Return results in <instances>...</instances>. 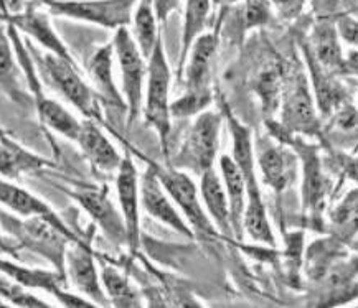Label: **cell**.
Wrapping results in <instances>:
<instances>
[{"instance_id":"42","label":"cell","mask_w":358,"mask_h":308,"mask_svg":"<svg viewBox=\"0 0 358 308\" xmlns=\"http://www.w3.org/2000/svg\"><path fill=\"white\" fill-rule=\"evenodd\" d=\"M55 2H58V0H27V6L36 7V8H43V7L48 8Z\"/></svg>"},{"instance_id":"43","label":"cell","mask_w":358,"mask_h":308,"mask_svg":"<svg viewBox=\"0 0 358 308\" xmlns=\"http://www.w3.org/2000/svg\"><path fill=\"white\" fill-rule=\"evenodd\" d=\"M0 251L6 252V254H13V256H17L15 252H13L15 249H13V247H12L10 244H8V242L6 241V239L2 237V234H0Z\"/></svg>"},{"instance_id":"17","label":"cell","mask_w":358,"mask_h":308,"mask_svg":"<svg viewBox=\"0 0 358 308\" xmlns=\"http://www.w3.org/2000/svg\"><path fill=\"white\" fill-rule=\"evenodd\" d=\"M0 205L6 206L12 213H15L22 218H43L48 223H52L55 228H58L63 234H66L73 242L86 241L85 237L78 236L71 231V228L65 223V219L50 206L47 201L41 200L40 196L25 190V188L15 185L7 178H0Z\"/></svg>"},{"instance_id":"4","label":"cell","mask_w":358,"mask_h":308,"mask_svg":"<svg viewBox=\"0 0 358 308\" xmlns=\"http://www.w3.org/2000/svg\"><path fill=\"white\" fill-rule=\"evenodd\" d=\"M281 122H274L279 131L291 135H309L324 142V131L320 116L312 94L309 80L301 68H294L291 75H286L282 85Z\"/></svg>"},{"instance_id":"45","label":"cell","mask_w":358,"mask_h":308,"mask_svg":"<svg viewBox=\"0 0 358 308\" xmlns=\"http://www.w3.org/2000/svg\"><path fill=\"white\" fill-rule=\"evenodd\" d=\"M6 139H8V134L6 131H3L2 127H0V140H6Z\"/></svg>"},{"instance_id":"22","label":"cell","mask_w":358,"mask_h":308,"mask_svg":"<svg viewBox=\"0 0 358 308\" xmlns=\"http://www.w3.org/2000/svg\"><path fill=\"white\" fill-rule=\"evenodd\" d=\"M40 85V75L27 80V87H29L31 99H34V105L36 108V114H38L41 124L47 126L50 131L57 132L58 135L75 142L78 134H80L81 121L75 114L68 111L65 105L45 94L43 86Z\"/></svg>"},{"instance_id":"18","label":"cell","mask_w":358,"mask_h":308,"mask_svg":"<svg viewBox=\"0 0 358 308\" xmlns=\"http://www.w3.org/2000/svg\"><path fill=\"white\" fill-rule=\"evenodd\" d=\"M0 17H2V20L6 22V24L13 25L20 34H24L25 36H29L30 40L36 41V43L47 50L48 53H53L59 58H65L68 61L76 63L70 48L66 47V43L62 40V36H59L57 34V30L53 29L50 15L43 10V8L27 6L24 12Z\"/></svg>"},{"instance_id":"21","label":"cell","mask_w":358,"mask_h":308,"mask_svg":"<svg viewBox=\"0 0 358 308\" xmlns=\"http://www.w3.org/2000/svg\"><path fill=\"white\" fill-rule=\"evenodd\" d=\"M88 73L91 86L98 94L101 104L117 111L127 112L126 101L114 80V47L113 40L109 43L101 45L91 54L88 63Z\"/></svg>"},{"instance_id":"5","label":"cell","mask_w":358,"mask_h":308,"mask_svg":"<svg viewBox=\"0 0 358 308\" xmlns=\"http://www.w3.org/2000/svg\"><path fill=\"white\" fill-rule=\"evenodd\" d=\"M124 147L131 150V154L139 155L141 159H144L147 163L152 165L155 175H157L160 185L164 186V190L167 191V195L171 196L173 205L177 206L183 218L187 219L188 226L192 228L195 237H205L212 239L218 236L217 228L212 223V219L208 218L206 211L201 205L200 196H199V186L194 182V178L190 177V173L183 172V170L173 168L171 165H159L154 160L145 159L141 152H137L131 144H127L126 140H122Z\"/></svg>"},{"instance_id":"37","label":"cell","mask_w":358,"mask_h":308,"mask_svg":"<svg viewBox=\"0 0 358 308\" xmlns=\"http://www.w3.org/2000/svg\"><path fill=\"white\" fill-rule=\"evenodd\" d=\"M355 218H357V190L355 188H352L341 203L335 206L332 214H330V219H332V223L337 224V226L355 229Z\"/></svg>"},{"instance_id":"48","label":"cell","mask_w":358,"mask_h":308,"mask_svg":"<svg viewBox=\"0 0 358 308\" xmlns=\"http://www.w3.org/2000/svg\"><path fill=\"white\" fill-rule=\"evenodd\" d=\"M212 2L215 3V6H218V0H212Z\"/></svg>"},{"instance_id":"36","label":"cell","mask_w":358,"mask_h":308,"mask_svg":"<svg viewBox=\"0 0 358 308\" xmlns=\"http://www.w3.org/2000/svg\"><path fill=\"white\" fill-rule=\"evenodd\" d=\"M273 17V3L271 0H245L243 18H245V29H263L271 22Z\"/></svg>"},{"instance_id":"44","label":"cell","mask_w":358,"mask_h":308,"mask_svg":"<svg viewBox=\"0 0 358 308\" xmlns=\"http://www.w3.org/2000/svg\"><path fill=\"white\" fill-rule=\"evenodd\" d=\"M238 2H245V0H218V3H222V6H233Z\"/></svg>"},{"instance_id":"2","label":"cell","mask_w":358,"mask_h":308,"mask_svg":"<svg viewBox=\"0 0 358 308\" xmlns=\"http://www.w3.org/2000/svg\"><path fill=\"white\" fill-rule=\"evenodd\" d=\"M171 86L172 70L165 54L162 36H160L152 53L147 58V80L141 114L144 116L147 126L152 127L157 134L160 150L167 160L172 155Z\"/></svg>"},{"instance_id":"30","label":"cell","mask_w":358,"mask_h":308,"mask_svg":"<svg viewBox=\"0 0 358 308\" xmlns=\"http://www.w3.org/2000/svg\"><path fill=\"white\" fill-rule=\"evenodd\" d=\"M99 275L109 305L119 308L142 307L144 300H142L141 292L132 285L129 277L121 269L106 262V264H101Z\"/></svg>"},{"instance_id":"19","label":"cell","mask_w":358,"mask_h":308,"mask_svg":"<svg viewBox=\"0 0 358 308\" xmlns=\"http://www.w3.org/2000/svg\"><path fill=\"white\" fill-rule=\"evenodd\" d=\"M218 43V30H213L203 31L190 45L182 73L178 76L187 91L212 87L213 59L217 54Z\"/></svg>"},{"instance_id":"46","label":"cell","mask_w":358,"mask_h":308,"mask_svg":"<svg viewBox=\"0 0 358 308\" xmlns=\"http://www.w3.org/2000/svg\"><path fill=\"white\" fill-rule=\"evenodd\" d=\"M3 13H6V8H3V2L0 0V15H3Z\"/></svg>"},{"instance_id":"14","label":"cell","mask_w":358,"mask_h":308,"mask_svg":"<svg viewBox=\"0 0 358 308\" xmlns=\"http://www.w3.org/2000/svg\"><path fill=\"white\" fill-rule=\"evenodd\" d=\"M65 277L81 297L88 298L96 307H109V300L101 284L91 242H70L65 256Z\"/></svg>"},{"instance_id":"6","label":"cell","mask_w":358,"mask_h":308,"mask_svg":"<svg viewBox=\"0 0 358 308\" xmlns=\"http://www.w3.org/2000/svg\"><path fill=\"white\" fill-rule=\"evenodd\" d=\"M41 71L53 91L66 99L85 119L104 124L103 104L93 86L78 71V63H71L53 53H43L40 58Z\"/></svg>"},{"instance_id":"11","label":"cell","mask_w":358,"mask_h":308,"mask_svg":"<svg viewBox=\"0 0 358 308\" xmlns=\"http://www.w3.org/2000/svg\"><path fill=\"white\" fill-rule=\"evenodd\" d=\"M71 185L73 188H66L65 193L90 214L104 236L116 246L126 244V226L121 213L109 198L108 186L86 185L80 182H73Z\"/></svg>"},{"instance_id":"34","label":"cell","mask_w":358,"mask_h":308,"mask_svg":"<svg viewBox=\"0 0 358 308\" xmlns=\"http://www.w3.org/2000/svg\"><path fill=\"white\" fill-rule=\"evenodd\" d=\"M213 103V89H192L183 93L180 98L171 103L172 119H188L199 116L200 112L210 109Z\"/></svg>"},{"instance_id":"28","label":"cell","mask_w":358,"mask_h":308,"mask_svg":"<svg viewBox=\"0 0 358 308\" xmlns=\"http://www.w3.org/2000/svg\"><path fill=\"white\" fill-rule=\"evenodd\" d=\"M220 177H222L224 193H227L229 205V221H231L233 237L243 239V214L246 208V185L245 178L231 155H222L218 160Z\"/></svg>"},{"instance_id":"40","label":"cell","mask_w":358,"mask_h":308,"mask_svg":"<svg viewBox=\"0 0 358 308\" xmlns=\"http://www.w3.org/2000/svg\"><path fill=\"white\" fill-rule=\"evenodd\" d=\"M178 6H180V0H154L155 15H157L159 24L167 22V18L171 17L172 12L177 10Z\"/></svg>"},{"instance_id":"13","label":"cell","mask_w":358,"mask_h":308,"mask_svg":"<svg viewBox=\"0 0 358 308\" xmlns=\"http://www.w3.org/2000/svg\"><path fill=\"white\" fill-rule=\"evenodd\" d=\"M139 177L134 159L126 147V154L122 155L121 165L116 172V191L122 221L126 226V246L129 247L131 254H137L142 237Z\"/></svg>"},{"instance_id":"9","label":"cell","mask_w":358,"mask_h":308,"mask_svg":"<svg viewBox=\"0 0 358 308\" xmlns=\"http://www.w3.org/2000/svg\"><path fill=\"white\" fill-rule=\"evenodd\" d=\"M114 59L121 71V93L127 108V129L141 116L147 80V58L141 53L129 29L116 30L113 38Z\"/></svg>"},{"instance_id":"3","label":"cell","mask_w":358,"mask_h":308,"mask_svg":"<svg viewBox=\"0 0 358 308\" xmlns=\"http://www.w3.org/2000/svg\"><path fill=\"white\" fill-rule=\"evenodd\" d=\"M223 122L222 111L206 109L195 116L192 126L185 132L182 145L176 154L171 155L167 165L196 175L212 168L218 157Z\"/></svg>"},{"instance_id":"20","label":"cell","mask_w":358,"mask_h":308,"mask_svg":"<svg viewBox=\"0 0 358 308\" xmlns=\"http://www.w3.org/2000/svg\"><path fill=\"white\" fill-rule=\"evenodd\" d=\"M83 157L88 160L91 168L101 175H113L121 165L122 155L119 154L108 135L101 131L99 124L90 119L81 121L80 134L76 137Z\"/></svg>"},{"instance_id":"41","label":"cell","mask_w":358,"mask_h":308,"mask_svg":"<svg viewBox=\"0 0 358 308\" xmlns=\"http://www.w3.org/2000/svg\"><path fill=\"white\" fill-rule=\"evenodd\" d=\"M6 13L3 15H13V13H20L27 8V0H2Z\"/></svg>"},{"instance_id":"24","label":"cell","mask_w":358,"mask_h":308,"mask_svg":"<svg viewBox=\"0 0 358 308\" xmlns=\"http://www.w3.org/2000/svg\"><path fill=\"white\" fill-rule=\"evenodd\" d=\"M0 91L18 105L34 104L2 17H0Z\"/></svg>"},{"instance_id":"29","label":"cell","mask_w":358,"mask_h":308,"mask_svg":"<svg viewBox=\"0 0 358 308\" xmlns=\"http://www.w3.org/2000/svg\"><path fill=\"white\" fill-rule=\"evenodd\" d=\"M286 68L279 59H269L261 70L256 73L252 80V89L263 104V111L268 116H273L279 111V101H281Z\"/></svg>"},{"instance_id":"39","label":"cell","mask_w":358,"mask_h":308,"mask_svg":"<svg viewBox=\"0 0 358 308\" xmlns=\"http://www.w3.org/2000/svg\"><path fill=\"white\" fill-rule=\"evenodd\" d=\"M335 29H337V34H338V38H342L345 43L352 45V47H355L357 45V20L355 17L345 15L341 17L337 20V24H335Z\"/></svg>"},{"instance_id":"35","label":"cell","mask_w":358,"mask_h":308,"mask_svg":"<svg viewBox=\"0 0 358 308\" xmlns=\"http://www.w3.org/2000/svg\"><path fill=\"white\" fill-rule=\"evenodd\" d=\"M0 298H2L3 302L10 303L13 307H24V308L52 307L50 303L41 300L40 297H36L31 292H29V288H25L24 285L15 282V280L2 272H0Z\"/></svg>"},{"instance_id":"38","label":"cell","mask_w":358,"mask_h":308,"mask_svg":"<svg viewBox=\"0 0 358 308\" xmlns=\"http://www.w3.org/2000/svg\"><path fill=\"white\" fill-rule=\"evenodd\" d=\"M271 3H274L278 13L284 20H296L304 12L307 0H271Z\"/></svg>"},{"instance_id":"1","label":"cell","mask_w":358,"mask_h":308,"mask_svg":"<svg viewBox=\"0 0 358 308\" xmlns=\"http://www.w3.org/2000/svg\"><path fill=\"white\" fill-rule=\"evenodd\" d=\"M222 114L231 135V159L236 163L246 185V208L243 214V233H246L255 242L276 246V236L271 228L268 210H266L263 190L256 173L255 140L250 126L243 124L235 116L228 104L223 103Z\"/></svg>"},{"instance_id":"31","label":"cell","mask_w":358,"mask_h":308,"mask_svg":"<svg viewBox=\"0 0 358 308\" xmlns=\"http://www.w3.org/2000/svg\"><path fill=\"white\" fill-rule=\"evenodd\" d=\"M212 0H185L183 8V25L180 40V54H178L177 75L180 76L183 63H185L188 48L194 43L196 36L203 34L208 27L210 15H212Z\"/></svg>"},{"instance_id":"7","label":"cell","mask_w":358,"mask_h":308,"mask_svg":"<svg viewBox=\"0 0 358 308\" xmlns=\"http://www.w3.org/2000/svg\"><path fill=\"white\" fill-rule=\"evenodd\" d=\"M0 226L6 228L22 247L47 259L55 270L65 275L66 249L73 241L52 223L43 218H25L20 221L6 211H0Z\"/></svg>"},{"instance_id":"26","label":"cell","mask_w":358,"mask_h":308,"mask_svg":"<svg viewBox=\"0 0 358 308\" xmlns=\"http://www.w3.org/2000/svg\"><path fill=\"white\" fill-rule=\"evenodd\" d=\"M52 167H57L53 160L25 149L10 137L0 140V177L17 180L22 175H34Z\"/></svg>"},{"instance_id":"33","label":"cell","mask_w":358,"mask_h":308,"mask_svg":"<svg viewBox=\"0 0 358 308\" xmlns=\"http://www.w3.org/2000/svg\"><path fill=\"white\" fill-rule=\"evenodd\" d=\"M343 246L335 237H325L315 241L307 251V274L310 280H319L329 272L335 262L342 257Z\"/></svg>"},{"instance_id":"16","label":"cell","mask_w":358,"mask_h":308,"mask_svg":"<svg viewBox=\"0 0 358 308\" xmlns=\"http://www.w3.org/2000/svg\"><path fill=\"white\" fill-rule=\"evenodd\" d=\"M139 191H141V210H144L150 218L162 223L164 226L173 229L187 239H195L192 228L188 226L187 219L183 218L180 211L164 186L160 185L157 175H155L152 165L147 163V170L139 177Z\"/></svg>"},{"instance_id":"8","label":"cell","mask_w":358,"mask_h":308,"mask_svg":"<svg viewBox=\"0 0 358 308\" xmlns=\"http://www.w3.org/2000/svg\"><path fill=\"white\" fill-rule=\"evenodd\" d=\"M269 134L274 139L284 142L297 154V159L302 163V210L309 214V218L314 223H319L324 214L325 203H327V191L329 180L325 177L322 163L319 159L317 145L307 144L297 135L286 134L279 131L274 124L268 122Z\"/></svg>"},{"instance_id":"27","label":"cell","mask_w":358,"mask_h":308,"mask_svg":"<svg viewBox=\"0 0 358 308\" xmlns=\"http://www.w3.org/2000/svg\"><path fill=\"white\" fill-rule=\"evenodd\" d=\"M338 34L332 20H319L312 29L307 45L312 54L322 64L325 70L332 75H345V57H343L342 45L338 41Z\"/></svg>"},{"instance_id":"23","label":"cell","mask_w":358,"mask_h":308,"mask_svg":"<svg viewBox=\"0 0 358 308\" xmlns=\"http://www.w3.org/2000/svg\"><path fill=\"white\" fill-rule=\"evenodd\" d=\"M301 41L304 61L309 68V78L312 82V93H314L315 105L320 117H330L341 105L345 104V89L335 80V75L325 70L314 54H312L309 45L306 40Z\"/></svg>"},{"instance_id":"15","label":"cell","mask_w":358,"mask_h":308,"mask_svg":"<svg viewBox=\"0 0 358 308\" xmlns=\"http://www.w3.org/2000/svg\"><path fill=\"white\" fill-rule=\"evenodd\" d=\"M0 272L8 275L20 285H24L29 291H43L55 297L59 305L68 308H91L96 307L88 298L81 297L80 293L66 292L63 288V284L66 282V277L59 274L58 270L48 269H35L29 265H20L17 262L0 259Z\"/></svg>"},{"instance_id":"12","label":"cell","mask_w":358,"mask_h":308,"mask_svg":"<svg viewBox=\"0 0 358 308\" xmlns=\"http://www.w3.org/2000/svg\"><path fill=\"white\" fill-rule=\"evenodd\" d=\"M255 160L258 163L263 183L276 193H282L297 178V154L273 135L258 137L255 145Z\"/></svg>"},{"instance_id":"47","label":"cell","mask_w":358,"mask_h":308,"mask_svg":"<svg viewBox=\"0 0 358 308\" xmlns=\"http://www.w3.org/2000/svg\"><path fill=\"white\" fill-rule=\"evenodd\" d=\"M0 307H8V305H6V302H3L2 298H0Z\"/></svg>"},{"instance_id":"25","label":"cell","mask_w":358,"mask_h":308,"mask_svg":"<svg viewBox=\"0 0 358 308\" xmlns=\"http://www.w3.org/2000/svg\"><path fill=\"white\" fill-rule=\"evenodd\" d=\"M199 193L201 205H203L206 214L212 219L220 236L231 239L233 229L231 221H229L228 198L227 193H224L222 177H220V173L215 170V167L205 170L200 175Z\"/></svg>"},{"instance_id":"10","label":"cell","mask_w":358,"mask_h":308,"mask_svg":"<svg viewBox=\"0 0 358 308\" xmlns=\"http://www.w3.org/2000/svg\"><path fill=\"white\" fill-rule=\"evenodd\" d=\"M137 0H58L48 7L55 17L98 25L101 29H129Z\"/></svg>"},{"instance_id":"32","label":"cell","mask_w":358,"mask_h":308,"mask_svg":"<svg viewBox=\"0 0 358 308\" xmlns=\"http://www.w3.org/2000/svg\"><path fill=\"white\" fill-rule=\"evenodd\" d=\"M131 35L136 45L139 47L141 53L145 58L152 53V50L160 38L159 20L155 15L154 0H137L131 20Z\"/></svg>"}]
</instances>
